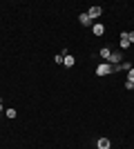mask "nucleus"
<instances>
[{
    "instance_id": "nucleus-1",
    "label": "nucleus",
    "mask_w": 134,
    "mask_h": 149,
    "mask_svg": "<svg viewBox=\"0 0 134 149\" xmlns=\"http://www.w3.org/2000/svg\"><path fill=\"white\" fill-rule=\"evenodd\" d=\"M119 69H121V65L114 67V65H109V62H103V65L96 67V76H107V74H112V71H119Z\"/></svg>"
},
{
    "instance_id": "nucleus-2",
    "label": "nucleus",
    "mask_w": 134,
    "mask_h": 149,
    "mask_svg": "<svg viewBox=\"0 0 134 149\" xmlns=\"http://www.w3.org/2000/svg\"><path fill=\"white\" fill-rule=\"evenodd\" d=\"M87 16L92 20H94V18H101V16H103V9H101V7H89V9H87Z\"/></svg>"
},
{
    "instance_id": "nucleus-3",
    "label": "nucleus",
    "mask_w": 134,
    "mask_h": 149,
    "mask_svg": "<svg viewBox=\"0 0 134 149\" xmlns=\"http://www.w3.org/2000/svg\"><path fill=\"white\" fill-rule=\"evenodd\" d=\"M121 60H123L121 51H112V56H109V65H114V67H119V65H121Z\"/></svg>"
},
{
    "instance_id": "nucleus-4",
    "label": "nucleus",
    "mask_w": 134,
    "mask_h": 149,
    "mask_svg": "<svg viewBox=\"0 0 134 149\" xmlns=\"http://www.w3.org/2000/svg\"><path fill=\"white\" fill-rule=\"evenodd\" d=\"M92 31H94V36H103V33H105V25L94 22V25H92Z\"/></svg>"
},
{
    "instance_id": "nucleus-5",
    "label": "nucleus",
    "mask_w": 134,
    "mask_h": 149,
    "mask_svg": "<svg viewBox=\"0 0 134 149\" xmlns=\"http://www.w3.org/2000/svg\"><path fill=\"white\" fill-rule=\"evenodd\" d=\"M74 62H76V58L72 56V54H65V58H63V65H65V67H67V69L74 67Z\"/></svg>"
},
{
    "instance_id": "nucleus-6",
    "label": "nucleus",
    "mask_w": 134,
    "mask_h": 149,
    "mask_svg": "<svg viewBox=\"0 0 134 149\" xmlns=\"http://www.w3.org/2000/svg\"><path fill=\"white\" fill-rule=\"evenodd\" d=\"M78 20H81V25H85V27H92V25H94L87 13H81V16H78Z\"/></svg>"
},
{
    "instance_id": "nucleus-7",
    "label": "nucleus",
    "mask_w": 134,
    "mask_h": 149,
    "mask_svg": "<svg viewBox=\"0 0 134 149\" xmlns=\"http://www.w3.org/2000/svg\"><path fill=\"white\" fill-rule=\"evenodd\" d=\"M96 147H98V149H109L112 145H109L107 138H98V140H96Z\"/></svg>"
},
{
    "instance_id": "nucleus-8",
    "label": "nucleus",
    "mask_w": 134,
    "mask_h": 149,
    "mask_svg": "<svg viewBox=\"0 0 134 149\" xmlns=\"http://www.w3.org/2000/svg\"><path fill=\"white\" fill-rule=\"evenodd\" d=\"M121 49H130V40H128V33H125V31L121 33Z\"/></svg>"
},
{
    "instance_id": "nucleus-9",
    "label": "nucleus",
    "mask_w": 134,
    "mask_h": 149,
    "mask_svg": "<svg viewBox=\"0 0 134 149\" xmlns=\"http://www.w3.org/2000/svg\"><path fill=\"white\" fill-rule=\"evenodd\" d=\"M109 56H112V49H107V47H103V49H101V58L109 60Z\"/></svg>"
},
{
    "instance_id": "nucleus-10",
    "label": "nucleus",
    "mask_w": 134,
    "mask_h": 149,
    "mask_svg": "<svg viewBox=\"0 0 134 149\" xmlns=\"http://www.w3.org/2000/svg\"><path fill=\"white\" fill-rule=\"evenodd\" d=\"M121 69H125V71H130V69H132V62H130V60L121 62Z\"/></svg>"
},
{
    "instance_id": "nucleus-11",
    "label": "nucleus",
    "mask_w": 134,
    "mask_h": 149,
    "mask_svg": "<svg viewBox=\"0 0 134 149\" xmlns=\"http://www.w3.org/2000/svg\"><path fill=\"white\" fill-rule=\"evenodd\" d=\"M5 116H7V118H16V109H7Z\"/></svg>"
},
{
    "instance_id": "nucleus-12",
    "label": "nucleus",
    "mask_w": 134,
    "mask_h": 149,
    "mask_svg": "<svg viewBox=\"0 0 134 149\" xmlns=\"http://www.w3.org/2000/svg\"><path fill=\"white\" fill-rule=\"evenodd\" d=\"M128 82H132V85H134V67L128 71Z\"/></svg>"
},
{
    "instance_id": "nucleus-13",
    "label": "nucleus",
    "mask_w": 134,
    "mask_h": 149,
    "mask_svg": "<svg viewBox=\"0 0 134 149\" xmlns=\"http://www.w3.org/2000/svg\"><path fill=\"white\" fill-rule=\"evenodd\" d=\"M128 40H130V45L134 42V31H130V33H128Z\"/></svg>"
},
{
    "instance_id": "nucleus-14",
    "label": "nucleus",
    "mask_w": 134,
    "mask_h": 149,
    "mask_svg": "<svg viewBox=\"0 0 134 149\" xmlns=\"http://www.w3.org/2000/svg\"><path fill=\"white\" fill-rule=\"evenodd\" d=\"M2 113H5V109H2V102H0V116H2Z\"/></svg>"
},
{
    "instance_id": "nucleus-15",
    "label": "nucleus",
    "mask_w": 134,
    "mask_h": 149,
    "mask_svg": "<svg viewBox=\"0 0 134 149\" xmlns=\"http://www.w3.org/2000/svg\"><path fill=\"white\" fill-rule=\"evenodd\" d=\"M109 149H112V147H109Z\"/></svg>"
}]
</instances>
